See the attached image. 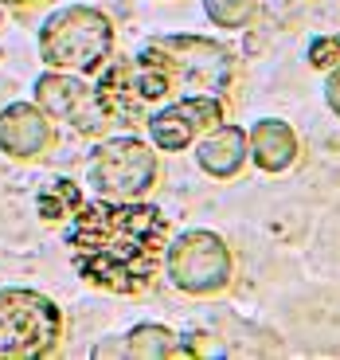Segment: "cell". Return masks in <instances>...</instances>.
Segmentation results:
<instances>
[{
  "instance_id": "1",
  "label": "cell",
  "mask_w": 340,
  "mask_h": 360,
  "mask_svg": "<svg viewBox=\"0 0 340 360\" xmlns=\"http://www.w3.org/2000/svg\"><path fill=\"white\" fill-rule=\"evenodd\" d=\"M169 219L152 204H82L67 243L86 282L114 294H141L161 266Z\"/></svg>"
},
{
  "instance_id": "2",
  "label": "cell",
  "mask_w": 340,
  "mask_h": 360,
  "mask_svg": "<svg viewBox=\"0 0 340 360\" xmlns=\"http://www.w3.org/2000/svg\"><path fill=\"white\" fill-rule=\"evenodd\" d=\"M114 44V27L102 12L94 8H67L59 16L47 20L39 47L51 67H67V71H90L110 55Z\"/></svg>"
},
{
  "instance_id": "3",
  "label": "cell",
  "mask_w": 340,
  "mask_h": 360,
  "mask_svg": "<svg viewBox=\"0 0 340 360\" xmlns=\"http://www.w3.org/2000/svg\"><path fill=\"white\" fill-rule=\"evenodd\" d=\"M59 341V309L32 290H0V356H47Z\"/></svg>"
},
{
  "instance_id": "4",
  "label": "cell",
  "mask_w": 340,
  "mask_h": 360,
  "mask_svg": "<svg viewBox=\"0 0 340 360\" xmlns=\"http://www.w3.org/2000/svg\"><path fill=\"white\" fill-rule=\"evenodd\" d=\"M90 184L110 200H137L157 184V157L133 137H117L94 149Z\"/></svg>"
},
{
  "instance_id": "5",
  "label": "cell",
  "mask_w": 340,
  "mask_h": 360,
  "mask_svg": "<svg viewBox=\"0 0 340 360\" xmlns=\"http://www.w3.org/2000/svg\"><path fill=\"white\" fill-rule=\"evenodd\" d=\"M169 278L184 294H219L231 282V251L211 231L180 235L169 251Z\"/></svg>"
},
{
  "instance_id": "6",
  "label": "cell",
  "mask_w": 340,
  "mask_h": 360,
  "mask_svg": "<svg viewBox=\"0 0 340 360\" xmlns=\"http://www.w3.org/2000/svg\"><path fill=\"white\" fill-rule=\"evenodd\" d=\"M172 79H176V75H172V67L164 63V55L149 44L137 59L117 63L114 71L102 79L98 90H102V98H106V106L114 110V114L133 117L145 102L164 98V94L172 90Z\"/></svg>"
},
{
  "instance_id": "7",
  "label": "cell",
  "mask_w": 340,
  "mask_h": 360,
  "mask_svg": "<svg viewBox=\"0 0 340 360\" xmlns=\"http://www.w3.org/2000/svg\"><path fill=\"white\" fill-rule=\"evenodd\" d=\"M152 47L164 55V63L172 67L176 79H188L207 90H227V82H231V55H227V47L211 44L204 36H164Z\"/></svg>"
},
{
  "instance_id": "8",
  "label": "cell",
  "mask_w": 340,
  "mask_h": 360,
  "mask_svg": "<svg viewBox=\"0 0 340 360\" xmlns=\"http://www.w3.org/2000/svg\"><path fill=\"white\" fill-rule=\"evenodd\" d=\"M36 98L47 114L63 117L67 126L82 129V134H94V129L106 126L110 106L102 98L98 86H86L79 79H67V75H44L36 82Z\"/></svg>"
},
{
  "instance_id": "9",
  "label": "cell",
  "mask_w": 340,
  "mask_h": 360,
  "mask_svg": "<svg viewBox=\"0 0 340 360\" xmlns=\"http://www.w3.org/2000/svg\"><path fill=\"white\" fill-rule=\"evenodd\" d=\"M219 117H223V106L219 98H184L176 106L161 110L157 117H149V137L157 149H184L192 137H200L204 129L219 126Z\"/></svg>"
},
{
  "instance_id": "10",
  "label": "cell",
  "mask_w": 340,
  "mask_h": 360,
  "mask_svg": "<svg viewBox=\"0 0 340 360\" xmlns=\"http://www.w3.org/2000/svg\"><path fill=\"white\" fill-rule=\"evenodd\" d=\"M51 141V126L36 106H8L0 114V149H8L12 157H32Z\"/></svg>"
},
{
  "instance_id": "11",
  "label": "cell",
  "mask_w": 340,
  "mask_h": 360,
  "mask_svg": "<svg viewBox=\"0 0 340 360\" xmlns=\"http://www.w3.org/2000/svg\"><path fill=\"white\" fill-rule=\"evenodd\" d=\"M196 161L204 172H211V176H219V180L235 176V172L242 169V161H247V134H242L239 126H215L211 134L200 141Z\"/></svg>"
},
{
  "instance_id": "12",
  "label": "cell",
  "mask_w": 340,
  "mask_h": 360,
  "mask_svg": "<svg viewBox=\"0 0 340 360\" xmlns=\"http://www.w3.org/2000/svg\"><path fill=\"white\" fill-rule=\"evenodd\" d=\"M251 153H254V161H259V169L282 172V169H289L294 157H297V137L286 122L262 117L259 126L251 129Z\"/></svg>"
},
{
  "instance_id": "13",
  "label": "cell",
  "mask_w": 340,
  "mask_h": 360,
  "mask_svg": "<svg viewBox=\"0 0 340 360\" xmlns=\"http://www.w3.org/2000/svg\"><path fill=\"white\" fill-rule=\"evenodd\" d=\"M117 352L137 356V360H157V356H176L180 345H176V337H172L164 325H137Z\"/></svg>"
},
{
  "instance_id": "14",
  "label": "cell",
  "mask_w": 340,
  "mask_h": 360,
  "mask_svg": "<svg viewBox=\"0 0 340 360\" xmlns=\"http://www.w3.org/2000/svg\"><path fill=\"white\" fill-rule=\"evenodd\" d=\"M79 207H82V192L74 180H51L39 192V216L44 219H63L67 212H79Z\"/></svg>"
},
{
  "instance_id": "15",
  "label": "cell",
  "mask_w": 340,
  "mask_h": 360,
  "mask_svg": "<svg viewBox=\"0 0 340 360\" xmlns=\"http://www.w3.org/2000/svg\"><path fill=\"white\" fill-rule=\"evenodd\" d=\"M204 8L219 27H242L254 16V0H204Z\"/></svg>"
},
{
  "instance_id": "16",
  "label": "cell",
  "mask_w": 340,
  "mask_h": 360,
  "mask_svg": "<svg viewBox=\"0 0 340 360\" xmlns=\"http://www.w3.org/2000/svg\"><path fill=\"white\" fill-rule=\"evenodd\" d=\"M309 63L313 67H336L340 63V36H325V39H313L309 44Z\"/></svg>"
},
{
  "instance_id": "17",
  "label": "cell",
  "mask_w": 340,
  "mask_h": 360,
  "mask_svg": "<svg viewBox=\"0 0 340 360\" xmlns=\"http://www.w3.org/2000/svg\"><path fill=\"white\" fill-rule=\"evenodd\" d=\"M325 98H329L332 114L340 117V63L332 67V75H329V86H325Z\"/></svg>"
}]
</instances>
